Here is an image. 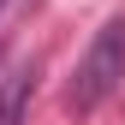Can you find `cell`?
<instances>
[{
    "label": "cell",
    "mask_w": 125,
    "mask_h": 125,
    "mask_svg": "<svg viewBox=\"0 0 125 125\" xmlns=\"http://www.w3.org/2000/svg\"><path fill=\"white\" fill-rule=\"evenodd\" d=\"M119 83H125V12H113V18L95 30V42L83 48V60H77V72H72V83H66V113L89 119Z\"/></svg>",
    "instance_id": "obj_1"
},
{
    "label": "cell",
    "mask_w": 125,
    "mask_h": 125,
    "mask_svg": "<svg viewBox=\"0 0 125 125\" xmlns=\"http://www.w3.org/2000/svg\"><path fill=\"white\" fill-rule=\"evenodd\" d=\"M30 89H36V66H18L0 83V125H24V107H30Z\"/></svg>",
    "instance_id": "obj_2"
},
{
    "label": "cell",
    "mask_w": 125,
    "mask_h": 125,
    "mask_svg": "<svg viewBox=\"0 0 125 125\" xmlns=\"http://www.w3.org/2000/svg\"><path fill=\"white\" fill-rule=\"evenodd\" d=\"M6 6H12V0H0V18H6Z\"/></svg>",
    "instance_id": "obj_3"
}]
</instances>
